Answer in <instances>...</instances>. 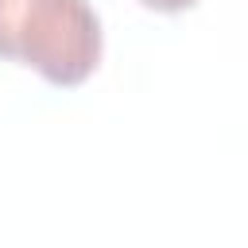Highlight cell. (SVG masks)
<instances>
[{"label":"cell","instance_id":"cell-2","mask_svg":"<svg viewBox=\"0 0 248 248\" xmlns=\"http://www.w3.org/2000/svg\"><path fill=\"white\" fill-rule=\"evenodd\" d=\"M140 4L151 8V12H167V16H170V12H186V8H194L198 0H140Z\"/></svg>","mask_w":248,"mask_h":248},{"label":"cell","instance_id":"cell-1","mask_svg":"<svg viewBox=\"0 0 248 248\" xmlns=\"http://www.w3.org/2000/svg\"><path fill=\"white\" fill-rule=\"evenodd\" d=\"M0 58L50 85H81L101 62V19L89 0H0Z\"/></svg>","mask_w":248,"mask_h":248}]
</instances>
